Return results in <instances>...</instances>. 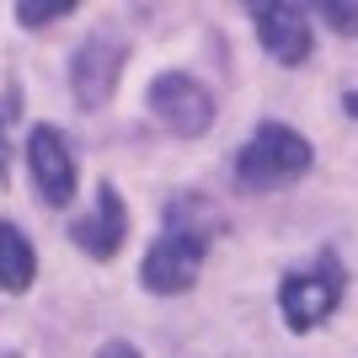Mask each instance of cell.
<instances>
[{
  "label": "cell",
  "mask_w": 358,
  "mask_h": 358,
  "mask_svg": "<svg viewBox=\"0 0 358 358\" xmlns=\"http://www.w3.org/2000/svg\"><path fill=\"white\" fill-rule=\"evenodd\" d=\"M209 236H214V224H187L177 209H171V230L150 246L145 268H139L145 289H155V294H182V289L198 278V268H203Z\"/></svg>",
  "instance_id": "obj_1"
},
{
  "label": "cell",
  "mask_w": 358,
  "mask_h": 358,
  "mask_svg": "<svg viewBox=\"0 0 358 358\" xmlns=\"http://www.w3.org/2000/svg\"><path fill=\"white\" fill-rule=\"evenodd\" d=\"M27 161H32V177H38V193L59 209L75 198V161H70V145H64L59 129H32L27 139Z\"/></svg>",
  "instance_id": "obj_6"
},
{
  "label": "cell",
  "mask_w": 358,
  "mask_h": 358,
  "mask_svg": "<svg viewBox=\"0 0 358 358\" xmlns=\"http://www.w3.org/2000/svg\"><path fill=\"white\" fill-rule=\"evenodd\" d=\"M32 273H38V257H32L27 236H22L16 224H0V289L22 294V289L32 284Z\"/></svg>",
  "instance_id": "obj_9"
},
{
  "label": "cell",
  "mask_w": 358,
  "mask_h": 358,
  "mask_svg": "<svg viewBox=\"0 0 358 358\" xmlns=\"http://www.w3.org/2000/svg\"><path fill=\"white\" fill-rule=\"evenodd\" d=\"M257 11V32L278 64H305L310 59V16L299 6H252Z\"/></svg>",
  "instance_id": "obj_7"
},
{
  "label": "cell",
  "mask_w": 358,
  "mask_h": 358,
  "mask_svg": "<svg viewBox=\"0 0 358 358\" xmlns=\"http://www.w3.org/2000/svg\"><path fill=\"white\" fill-rule=\"evenodd\" d=\"M337 299H343V262L331 252L315 257V268L305 273H289L284 278V294H278V305H284V321L294 331L315 327V321H327L331 310H337Z\"/></svg>",
  "instance_id": "obj_3"
},
{
  "label": "cell",
  "mask_w": 358,
  "mask_h": 358,
  "mask_svg": "<svg viewBox=\"0 0 358 358\" xmlns=\"http://www.w3.org/2000/svg\"><path fill=\"white\" fill-rule=\"evenodd\" d=\"M123 43H113V38H91V43H80V54H75L70 64V86L75 96L86 107H102L107 96H113V86H118V75H123Z\"/></svg>",
  "instance_id": "obj_5"
},
{
  "label": "cell",
  "mask_w": 358,
  "mask_h": 358,
  "mask_svg": "<svg viewBox=\"0 0 358 358\" xmlns=\"http://www.w3.org/2000/svg\"><path fill=\"white\" fill-rule=\"evenodd\" d=\"M315 11L327 16V22H331L337 32H353V38H358V6H343V0H321Z\"/></svg>",
  "instance_id": "obj_11"
},
{
  "label": "cell",
  "mask_w": 358,
  "mask_h": 358,
  "mask_svg": "<svg viewBox=\"0 0 358 358\" xmlns=\"http://www.w3.org/2000/svg\"><path fill=\"white\" fill-rule=\"evenodd\" d=\"M348 113H353V118H358V96H348Z\"/></svg>",
  "instance_id": "obj_14"
},
{
  "label": "cell",
  "mask_w": 358,
  "mask_h": 358,
  "mask_svg": "<svg viewBox=\"0 0 358 358\" xmlns=\"http://www.w3.org/2000/svg\"><path fill=\"white\" fill-rule=\"evenodd\" d=\"M150 107H155V118L171 129V134H203L214 123V96L203 80H193V75H155V86H150Z\"/></svg>",
  "instance_id": "obj_4"
},
{
  "label": "cell",
  "mask_w": 358,
  "mask_h": 358,
  "mask_svg": "<svg viewBox=\"0 0 358 358\" xmlns=\"http://www.w3.org/2000/svg\"><path fill=\"white\" fill-rule=\"evenodd\" d=\"M305 166H310V145L284 123H262L252 134V145L241 150L236 171L246 187H273V182H294Z\"/></svg>",
  "instance_id": "obj_2"
},
{
  "label": "cell",
  "mask_w": 358,
  "mask_h": 358,
  "mask_svg": "<svg viewBox=\"0 0 358 358\" xmlns=\"http://www.w3.org/2000/svg\"><path fill=\"white\" fill-rule=\"evenodd\" d=\"M0 177H6V139H0Z\"/></svg>",
  "instance_id": "obj_13"
},
{
  "label": "cell",
  "mask_w": 358,
  "mask_h": 358,
  "mask_svg": "<svg viewBox=\"0 0 358 358\" xmlns=\"http://www.w3.org/2000/svg\"><path fill=\"white\" fill-rule=\"evenodd\" d=\"M75 0H22L16 6V16L27 22V27H43V22H54V16H70Z\"/></svg>",
  "instance_id": "obj_10"
},
{
  "label": "cell",
  "mask_w": 358,
  "mask_h": 358,
  "mask_svg": "<svg viewBox=\"0 0 358 358\" xmlns=\"http://www.w3.org/2000/svg\"><path fill=\"white\" fill-rule=\"evenodd\" d=\"M75 236V246L86 257H113L123 246V236H129V214H123V198H118V187H96V214L91 220H80L70 230Z\"/></svg>",
  "instance_id": "obj_8"
},
{
  "label": "cell",
  "mask_w": 358,
  "mask_h": 358,
  "mask_svg": "<svg viewBox=\"0 0 358 358\" xmlns=\"http://www.w3.org/2000/svg\"><path fill=\"white\" fill-rule=\"evenodd\" d=\"M102 358H139V353H134L129 343H107V348H102Z\"/></svg>",
  "instance_id": "obj_12"
}]
</instances>
